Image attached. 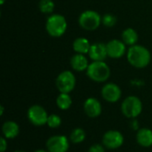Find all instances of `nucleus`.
Returning <instances> with one entry per match:
<instances>
[{"instance_id": "nucleus-19", "label": "nucleus", "mask_w": 152, "mask_h": 152, "mask_svg": "<svg viewBox=\"0 0 152 152\" xmlns=\"http://www.w3.org/2000/svg\"><path fill=\"white\" fill-rule=\"evenodd\" d=\"M56 105L61 110H68L72 105V98L69 94L60 93L56 98Z\"/></svg>"}, {"instance_id": "nucleus-22", "label": "nucleus", "mask_w": 152, "mask_h": 152, "mask_svg": "<svg viewBox=\"0 0 152 152\" xmlns=\"http://www.w3.org/2000/svg\"><path fill=\"white\" fill-rule=\"evenodd\" d=\"M62 123L61 118L57 115V114H50L47 119V124L46 126L52 129H56L61 126Z\"/></svg>"}, {"instance_id": "nucleus-10", "label": "nucleus", "mask_w": 152, "mask_h": 152, "mask_svg": "<svg viewBox=\"0 0 152 152\" xmlns=\"http://www.w3.org/2000/svg\"><path fill=\"white\" fill-rule=\"evenodd\" d=\"M102 99L109 103L118 102L122 96V90L118 85L115 83H106L101 91Z\"/></svg>"}, {"instance_id": "nucleus-6", "label": "nucleus", "mask_w": 152, "mask_h": 152, "mask_svg": "<svg viewBox=\"0 0 152 152\" xmlns=\"http://www.w3.org/2000/svg\"><path fill=\"white\" fill-rule=\"evenodd\" d=\"M77 84V79L74 73L70 70L61 71L56 77L55 86L60 93L69 94L71 93Z\"/></svg>"}, {"instance_id": "nucleus-24", "label": "nucleus", "mask_w": 152, "mask_h": 152, "mask_svg": "<svg viewBox=\"0 0 152 152\" xmlns=\"http://www.w3.org/2000/svg\"><path fill=\"white\" fill-rule=\"evenodd\" d=\"M106 148L102 145V143H94L91 145L87 152H105Z\"/></svg>"}, {"instance_id": "nucleus-4", "label": "nucleus", "mask_w": 152, "mask_h": 152, "mask_svg": "<svg viewBox=\"0 0 152 152\" xmlns=\"http://www.w3.org/2000/svg\"><path fill=\"white\" fill-rule=\"evenodd\" d=\"M142 109L143 105L142 100L135 95H130L125 98L120 106L122 114L130 119H134L139 117L142 112Z\"/></svg>"}, {"instance_id": "nucleus-1", "label": "nucleus", "mask_w": 152, "mask_h": 152, "mask_svg": "<svg viewBox=\"0 0 152 152\" xmlns=\"http://www.w3.org/2000/svg\"><path fill=\"white\" fill-rule=\"evenodd\" d=\"M126 59L132 67L135 69H144L151 63V53L145 46L136 44L128 48Z\"/></svg>"}, {"instance_id": "nucleus-28", "label": "nucleus", "mask_w": 152, "mask_h": 152, "mask_svg": "<svg viewBox=\"0 0 152 152\" xmlns=\"http://www.w3.org/2000/svg\"><path fill=\"white\" fill-rule=\"evenodd\" d=\"M33 152H49L47 150H43V149H38V150H36L35 151Z\"/></svg>"}, {"instance_id": "nucleus-5", "label": "nucleus", "mask_w": 152, "mask_h": 152, "mask_svg": "<svg viewBox=\"0 0 152 152\" xmlns=\"http://www.w3.org/2000/svg\"><path fill=\"white\" fill-rule=\"evenodd\" d=\"M77 21L83 29L94 31L96 30L102 24V16L96 11L86 10L80 13Z\"/></svg>"}, {"instance_id": "nucleus-27", "label": "nucleus", "mask_w": 152, "mask_h": 152, "mask_svg": "<svg viewBox=\"0 0 152 152\" xmlns=\"http://www.w3.org/2000/svg\"><path fill=\"white\" fill-rule=\"evenodd\" d=\"M4 106H3V105H1V106H0V115H1V116H3V115H4Z\"/></svg>"}, {"instance_id": "nucleus-29", "label": "nucleus", "mask_w": 152, "mask_h": 152, "mask_svg": "<svg viewBox=\"0 0 152 152\" xmlns=\"http://www.w3.org/2000/svg\"><path fill=\"white\" fill-rule=\"evenodd\" d=\"M4 2H5V0H0V4L3 5L4 4Z\"/></svg>"}, {"instance_id": "nucleus-16", "label": "nucleus", "mask_w": 152, "mask_h": 152, "mask_svg": "<svg viewBox=\"0 0 152 152\" xmlns=\"http://www.w3.org/2000/svg\"><path fill=\"white\" fill-rule=\"evenodd\" d=\"M70 66L73 70L77 72H83L86 71L89 66V62L85 54L76 53L70 59Z\"/></svg>"}, {"instance_id": "nucleus-7", "label": "nucleus", "mask_w": 152, "mask_h": 152, "mask_svg": "<svg viewBox=\"0 0 152 152\" xmlns=\"http://www.w3.org/2000/svg\"><path fill=\"white\" fill-rule=\"evenodd\" d=\"M49 114L47 113L46 110L39 105L34 104L30 106L27 111V118L28 120L35 126H44L47 124Z\"/></svg>"}, {"instance_id": "nucleus-20", "label": "nucleus", "mask_w": 152, "mask_h": 152, "mask_svg": "<svg viewBox=\"0 0 152 152\" xmlns=\"http://www.w3.org/2000/svg\"><path fill=\"white\" fill-rule=\"evenodd\" d=\"M86 138V131L81 127H77L73 129L69 134V141L73 144H79L82 143Z\"/></svg>"}, {"instance_id": "nucleus-23", "label": "nucleus", "mask_w": 152, "mask_h": 152, "mask_svg": "<svg viewBox=\"0 0 152 152\" xmlns=\"http://www.w3.org/2000/svg\"><path fill=\"white\" fill-rule=\"evenodd\" d=\"M117 17L112 13H105L102 17V24L107 28H112L117 24Z\"/></svg>"}, {"instance_id": "nucleus-12", "label": "nucleus", "mask_w": 152, "mask_h": 152, "mask_svg": "<svg viewBox=\"0 0 152 152\" xmlns=\"http://www.w3.org/2000/svg\"><path fill=\"white\" fill-rule=\"evenodd\" d=\"M85 114L90 118H96L101 116L102 112V106L101 102L95 97L87 98L83 104Z\"/></svg>"}, {"instance_id": "nucleus-26", "label": "nucleus", "mask_w": 152, "mask_h": 152, "mask_svg": "<svg viewBox=\"0 0 152 152\" xmlns=\"http://www.w3.org/2000/svg\"><path fill=\"white\" fill-rule=\"evenodd\" d=\"M132 128L134 129V130H136V131H138L140 128L138 127V121L136 120V118H134V119H133V121H132Z\"/></svg>"}, {"instance_id": "nucleus-30", "label": "nucleus", "mask_w": 152, "mask_h": 152, "mask_svg": "<svg viewBox=\"0 0 152 152\" xmlns=\"http://www.w3.org/2000/svg\"><path fill=\"white\" fill-rule=\"evenodd\" d=\"M13 152H27V151H22V150H17V151H13Z\"/></svg>"}, {"instance_id": "nucleus-3", "label": "nucleus", "mask_w": 152, "mask_h": 152, "mask_svg": "<svg viewBox=\"0 0 152 152\" xmlns=\"http://www.w3.org/2000/svg\"><path fill=\"white\" fill-rule=\"evenodd\" d=\"M86 72L88 78L95 83H105L110 77V69L104 61H92Z\"/></svg>"}, {"instance_id": "nucleus-11", "label": "nucleus", "mask_w": 152, "mask_h": 152, "mask_svg": "<svg viewBox=\"0 0 152 152\" xmlns=\"http://www.w3.org/2000/svg\"><path fill=\"white\" fill-rule=\"evenodd\" d=\"M108 57L111 59H120L126 54V45L119 39H112L106 44Z\"/></svg>"}, {"instance_id": "nucleus-18", "label": "nucleus", "mask_w": 152, "mask_h": 152, "mask_svg": "<svg viewBox=\"0 0 152 152\" xmlns=\"http://www.w3.org/2000/svg\"><path fill=\"white\" fill-rule=\"evenodd\" d=\"M139 39L138 33L133 28H126L123 30L121 35V40L129 47L137 44Z\"/></svg>"}, {"instance_id": "nucleus-13", "label": "nucleus", "mask_w": 152, "mask_h": 152, "mask_svg": "<svg viewBox=\"0 0 152 152\" xmlns=\"http://www.w3.org/2000/svg\"><path fill=\"white\" fill-rule=\"evenodd\" d=\"M88 55L93 61H105V59L108 57L106 44L102 42H96L91 45Z\"/></svg>"}, {"instance_id": "nucleus-14", "label": "nucleus", "mask_w": 152, "mask_h": 152, "mask_svg": "<svg viewBox=\"0 0 152 152\" xmlns=\"http://www.w3.org/2000/svg\"><path fill=\"white\" fill-rule=\"evenodd\" d=\"M136 142L142 148H150L152 146V130L147 127L140 128L136 131Z\"/></svg>"}, {"instance_id": "nucleus-8", "label": "nucleus", "mask_w": 152, "mask_h": 152, "mask_svg": "<svg viewBox=\"0 0 152 152\" xmlns=\"http://www.w3.org/2000/svg\"><path fill=\"white\" fill-rule=\"evenodd\" d=\"M45 147L49 152H68L70 147V141L65 135L56 134L47 139Z\"/></svg>"}, {"instance_id": "nucleus-17", "label": "nucleus", "mask_w": 152, "mask_h": 152, "mask_svg": "<svg viewBox=\"0 0 152 152\" xmlns=\"http://www.w3.org/2000/svg\"><path fill=\"white\" fill-rule=\"evenodd\" d=\"M91 45L89 40L86 37H77L72 43V48L76 53L88 54Z\"/></svg>"}, {"instance_id": "nucleus-15", "label": "nucleus", "mask_w": 152, "mask_h": 152, "mask_svg": "<svg viewBox=\"0 0 152 152\" xmlns=\"http://www.w3.org/2000/svg\"><path fill=\"white\" fill-rule=\"evenodd\" d=\"M2 134L3 136L7 140L14 139L20 134V126L16 122L12 120H7L2 125Z\"/></svg>"}, {"instance_id": "nucleus-9", "label": "nucleus", "mask_w": 152, "mask_h": 152, "mask_svg": "<svg viewBox=\"0 0 152 152\" xmlns=\"http://www.w3.org/2000/svg\"><path fill=\"white\" fill-rule=\"evenodd\" d=\"M125 138L118 130H109L104 133L102 138V143L107 150H117L122 147Z\"/></svg>"}, {"instance_id": "nucleus-25", "label": "nucleus", "mask_w": 152, "mask_h": 152, "mask_svg": "<svg viewBox=\"0 0 152 152\" xmlns=\"http://www.w3.org/2000/svg\"><path fill=\"white\" fill-rule=\"evenodd\" d=\"M8 148L7 139H5L4 136L0 137V152H5Z\"/></svg>"}, {"instance_id": "nucleus-2", "label": "nucleus", "mask_w": 152, "mask_h": 152, "mask_svg": "<svg viewBox=\"0 0 152 152\" xmlns=\"http://www.w3.org/2000/svg\"><path fill=\"white\" fill-rule=\"evenodd\" d=\"M68 28L66 18L60 13H53L48 16L45 22V29L52 37H62Z\"/></svg>"}, {"instance_id": "nucleus-21", "label": "nucleus", "mask_w": 152, "mask_h": 152, "mask_svg": "<svg viewBox=\"0 0 152 152\" xmlns=\"http://www.w3.org/2000/svg\"><path fill=\"white\" fill-rule=\"evenodd\" d=\"M54 7L55 4L53 0H40L38 3V9L44 14H53Z\"/></svg>"}]
</instances>
